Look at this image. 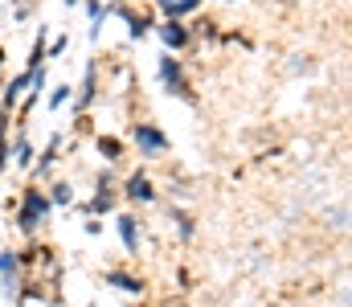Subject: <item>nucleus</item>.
Segmentation results:
<instances>
[{"label":"nucleus","mask_w":352,"mask_h":307,"mask_svg":"<svg viewBox=\"0 0 352 307\" xmlns=\"http://www.w3.org/2000/svg\"><path fill=\"white\" fill-rule=\"evenodd\" d=\"M123 197L135 205H152L156 201V185H152V177L144 172V168H135L127 181H123Z\"/></svg>","instance_id":"39448f33"},{"label":"nucleus","mask_w":352,"mask_h":307,"mask_svg":"<svg viewBox=\"0 0 352 307\" xmlns=\"http://www.w3.org/2000/svg\"><path fill=\"white\" fill-rule=\"evenodd\" d=\"M98 99V62H87V74H82V87H78V95H74V115H87L90 102Z\"/></svg>","instance_id":"423d86ee"},{"label":"nucleus","mask_w":352,"mask_h":307,"mask_svg":"<svg viewBox=\"0 0 352 307\" xmlns=\"http://www.w3.org/2000/svg\"><path fill=\"white\" fill-rule=\"evenodd\" d=\"M66 45H70V37H66V33H58V37L45 45V58H62V54H66Z\"/></svg>","instance_id":"6ab92c4d"},{"label":"nucleus","mask_w":352,"mask_h":307,"mask_svg":"<svg viewBox=\"0 0 352 307\" xmlns=\"http://www.w3.org/2000/svg\"><path fill=\"white\" fill-rule=\"evenodd\" d=\"M70 99H74V87H70V82H58V87L45 91V106H50V111H62Z\"/></svg>","instance_id":"ddd939ff"},{"label":"nucleus","mask_w":352,"mask_h":307,"mask_svg":"<svg viewBox=\"0 0 352 307\" xmlns=\"http://www.w3.org/2000/svg\"><path fill=\"white\" fill-rule=\"evenodd\" d=\"M107 287H119L127 295H144V279H135L131 271H107Z\"/></svg>","instance_id":"9d476101"},{"label":"nucleus","mask_w":352,"mask_h":307,"mask_svg":"<svg viewBox=\"0 0 352 307\" xmlns=\"http://www.w3.org/2000/svg\"><path fill=\"white\" fill-rule=\"evenodd\" d=\"M173 221H176V234H180L184 242L197 234V225H192V213H184V209H173Z\"/></svg>","instance_id":"f3484780"},{"label":"nucleus","mask_w":352,"mask_h":307,"mask_svg":"<svg viewBox=\"0 0 352 307\" xmlns=\"http://www.w3.org/2000/svg\"><path fill=\"white\" fill-rule=\"evenodd\" d=\"M4 62H8V49H4V45H0V70H4Z\"/></svg>","instance_id":"4be33fe9"},{"label":"nucleus","mask_w":352,"mask_h":307,"mask_svg":"<svg viewBox=\"0 0 352 307\" xmlns=\"http://www.w3.org/2000/svg\"><path fill=\"white\" fill-rule=\"evenodd\" d=\"M180 4H184V8H188V16H192V12H197V8H201V0H180Z\"/></svg>","instance_id":"412c9836"},{"label":"nucleus","mask_w":352,"mask_h":307,"mask_svg":"<svg viewBox=\"0 0 352 307\" xmlns=\"http://www.w3.org/2000/svg\"><path fill=\"white\" fill-rule=\"evenodd\" d=\"M87 21H90L87 37L98 41V37H102V21H107V4H102V0H87Z\"/></svg>","instance_id":"f8f14e48"},{"label":"nucleus","mask_w":352,"mask_h":307,"mask_svg":"<svg viewBox=\"0 0 352 307\" xmlns=\"http://www.w3.org/2000/svg\"><path fill=\"white\" fill-rule=\"evenodd\" d=\"M62 4H66V8H74V4H82V0H62Z\"/></svg>","instance_id":"5701e85b"},{"label":"nucleus","mask_w":352,"mask_h":307,"mask_svg":"<svg viewBox=\"0 0 352 307\" xmlns=\"http://www.w3.org/2000/svg\"><path fill=\"white\" fill-rule=\"evenodd\" d=\"M8 152H12V164H16V168H33V160H37V148H33V139H29L25 131L8 144Z\"/></svg>","instance_id":"6e6552de"},{"label":"nucleus","mask_w":352,"mask_h":307,"mask_svg":"<svg viewBox=\"0 0 352 307\" xmlns=\"http://www.w3.org/2000/svg\"><path fill=\"white\" fill-rule=\"evenodd\" d=\"M152 33L164 41V49H168V54H180V49H188V45H192V29H188L184 21H156V25H152Z\"/></svg>","instance_id":"20e7f679"},{"label":"nucleus","mask_w":352,"mask_h":307,"mask_svg":"<svg viewBox=\"0 0 352 307\" xmlns=\"http://www.w3.org/2000/svg\"><path fill=\"white\" fill-rule=\"evenodd\" d=\"M98 152H102L107 164H115V160L123 156V139H115V135H98Z\"/></svg>","instance_id":"2eb2a0df"},{"label":"nucleus","mask_w":352,"mask_h":307,"mask_svg":"<svg viewBox=\"0 0 352 307\" xmlns=\"http://www.w3.org/2000/svg\"><path fill=\"white\" fill-rule=\"evenodd\" d=\"M131 144H135V152H140L144 160H160V156L173 148V139H168L156 123H135V127H131Z\"/></svg>","instance_id":"7ed1b4c3"},{"label":"nucleus","mask_w":352,"mask_h":307,"mask_svg":"<svg viewBox=\"0 0 352 307\" xmlns=\"http://www.w3.org/2000/svg\"><path fill=\"white\" fill-rule=\"evenodd\" d=\"M21 271V250H0V279H16Z\"/></svg>","instance_id":"dca6fc26"},{"label":"nucleus","mask_w":352,"mask_h":307,"mask_svg":"<svg viewBox=\"0 0 352 307\" xmlns=\"http://www.w3.org/2000/svg\"><path fill=\"white\" fill-rule=\"evenodd\" d=\"M54 213V205H50V197L37 189V185H29L25 193H21V209H16V225L25 229V234H33L45 217Z\"/></svg>","instance_id":"f257e3e1"},{"label":"nucleus","mask_w":352,"mask_h":307,"mask_svg":"<svg viewBox=\"0 0 352 307\" xmlns=\"http://www.w3.org/2000/svg\"><path fill=\"white\" fill-rule=\"evenodd\" d=\"M45 197H50V205H70V201H74V189H70L66 181H58V185H50V193H45Z\"/></svg>","instance_id":"a211bd4d"},{"label":"nucleus","mask_w":352,"mask_h":307,"mask_svg":"<svg viewBox=\"0 0 352 307\" xmlns=\"http://www.w3.org/2000/svg\"><path fill=\"white\" fill-rule=\"evenodd\" d=\"M62 144H66V135H54V139L45 144V152H41V156L33 160V168H37V177H45V172H50V168L58 164V152H62Z\"/></svg>","instance_id":"9b49d317"},{"label":"nucleus","mask_w":352,"mask_h":307,"mask_svg":"<svg viewBox=\"0 0 352 307\" xmlns=\"http://www.w3.org/2000/svg\"><path fill=\"white\" fill-rule=\"evenodd\" d=\"M87 234H94V238L102 234V221H98V217H87Z\"/></svg>","instance_id":"aec40b11"},{"label":"nucleus","mask_w":352,"mask_h":307,"mask_svg":"<svg viewBox=\"0 0 352 307\" xmlns=\"http://www.w3.org/2000/svg\"><path fill=\"white\" fill-rule=\"evenodd\" d=\"M160 82H164V91L173 95V99H184L192 102L197 95H192V82H188V74H184V62L176 58V54H160Z\"/></svg>","instance_id":"f03ea898"},{"label":"nucleus","mask_w":352,"mask_h":307,"mask_svg":"<svg viewBox=\"0 0 352 307\" xmlns=\"http://www.w3.org/2000/svg\"><path fill=\"white\" fill-rule=\"evenodd\" d=\"M45 45H50V29L41 25V33L33 37V49H29V58H25V70L33 74V70H45Z\"/></svg>","instance_id":"1a4fd4ad"},{"label":"nucleus","mask_w":352,"mask_h":307,"mask_svg":"<svg viewBox=\"0 0 352 307\" xmlns=\"http://www.w3.org/2000/svg\"><path fill=\"white\" fill-rule=\"evenodd\" d=\"M156 8H160V21H184L188 16V8L180 4V0H152Z\"/></svg>","instance_id":"4468645a"},{"label":"nucleus","mask_w":352,"mask_h":307,"mask_svg":"<svg viewBox=\"0 0 352 307\" xmlns=\"http://www.w3.org/2000/svg\"><path fill=\"white\" fill-rule=\"evenodd\" d=\"M90 307H94V304H90Z\"/></svg>","instance_id":"b1692460"},{"label":"nucleus","mask_w":352,"mask_h":307,"mask_svg":"<svg viewBox=\"0 0 352 307\" xmlns=\"http://www.w3.org/2000/svg\"><path fill=\"white\" fill-rule=\"evenodd\" d=\"M115 234H119L127 254H140V221H135V213H119L115 217Z\"/></svg>","instance_id":"0eeeda50"}]
</instances>
